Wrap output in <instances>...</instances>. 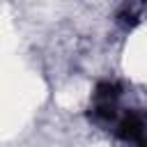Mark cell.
<instances>
[{
    "label": "cell",
    "instance_id": "1",
    "mask_svg": "<svg viewBox=\"0 0 147 147\" xmlns=\"http://www.w3.org/2000/svg\"><path fill=\"white\" fill-rule=\"evenodd\" d=\"M119 85L115 83H99L92 96L90 117L94 122H115L117 119V99H119Z\"/></svg>",
    "mask_w": 147,
    "mask_h": 147
},
{
    "label": "cell",
    "instance_id": "2",
    "mask_svg": "<svg viewBox=\"0 0 147 147\" xmlns=\"http://www.w3.org/2000/svg\"><path fill=\"white\" fill-rule=\"evenodd\" d=\"M115 133L126 142H147V115L142 110H126L117 119Z\"/></svg>",
    "mask_w": 147,
    "mask_h": 147
}]
</instances>
